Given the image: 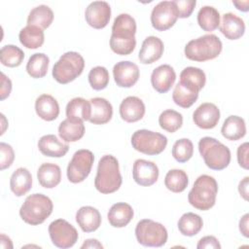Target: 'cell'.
<instances>
[{
    "mask_svg": "<svg viewBox=\"0 0 249 249\" xmlns=\"http://www.w3.org/2000/svg\"><path fill=\"white\" fill-rule=\"evenodd\" d=\"M136 22L128 14H120L114 19L110 38L111 50L120 55L131 53L136 46Z\"/></svg>",
    "mask_w": 249,
    "mask_h": 249,
    "instance_id": "obj_1",
    "label": "cell"
},
{
    "mask_svg": "<svg viewBox=\"0 0 249 249\" xmlns=\"http://www.w3.org/2000/svg\"><path fill=\"white\" fill-rule=\"evenodd\" d=\"M123 178L120 172L118 160L112 155L103 156L97 165L94 179L95 189L104 195L115 193L120 189Z\"/></svg>",
    "mask_w": 249,
    "mask_h": 249,
    "instance_id": "obj_2",
    "label": "cell"
},
{
    "mask_svg": "<svg viewBox=\"0 0 249 249\" xmlns=\"http://www.w3.org/2000/svg\"><path fill=\"white\" fill-rule=\"evenodd\" d=\"M218 193V183L210 175L202 174L198 176L188 195L189 203L201 211L212 208L216 202Z\"/></svg>",
    "mask_w": 249,
    "mask_h": 249,
    "instance_id": "obj_3",
    "label": "cell"
},
{
    "mask_svg": "<svg viewBox=\"0 0 249 249\" xmlns=\"http://www.w3.org/2000/svg\"><path fill=\"white\" fill-rule=\"evenodd\" d=\"M223 44L215 34H205L187 43L184 49L188 59L203 62L216 58L222 52Z\"/></svg>",
    "mask_w": 249,
    "mask_h": 249,
    "instance_id": "obj_4",
    "label": "cell"
},
{
    "mask_svg": "<svg viewBox=\"0 0 249 249\" xmlns=\"http://www.w3.org/2000/svg\"><path fill=\"white\" fill-rule=\"evenodd\" d=\"M198 151L210 169L223 170L231 162L230 149L214 137H202L198 142Z\"/></svg>",
    "mask_w": 249,
    "mask_h": 249,
    "instance_id": "obj_5",
    "label": "cell"
},
{
    "mask_svg": "<svg viewBox=\"0 0 249 249\" xmlns=\"http://www.w3.org/2000/svg\"><path fill=\"white\" fill-rule=\"evenodd\" d=\"M53 204L52 199L43 194H32L23 201L19 209L20 218L31 226L45 222L52 214Z\"/></svg>",
    "mask_w": 249,
    "mask_h": 249,
    "instance_id": "obj_6",
    "label": "cell"
},
{
    "mask_svg": "<svg viewBox=\"0 0 249 249\" xmlns=\"http://www.w3.org/2000/svg\"><path fill=\"white\" fill-rule=\"evenodd\" d=\"M84 68V57L77 52H67L54 63L52 75L57 83L64 85L78 78Z\"/></svg>",
    "mask_w": 249,
    "mask_h": 249,
    "instance_id": "obj_7",
    "label": "cell"
},
{
    "mask_svg": "<svg viewBox=\"0 0 249 249\" xmlns=\"http://www.w3.org/2000/svg\"><path fill=\"white\" fill-rule=\"evenodd\" d=\"M135 236L139 244L147 247H161L167 241L165 227L151 219L139 221L135 227Z\"/></svg>",
    "mask_w": 249,
    "mask_h": 249,
    "instance_id": "obj_8",
    "label": "cell"
},
{
    "mask_svg": "<svg viewBox=\"0 0 249 249\" xmlns=\"http://www.w3.org/2000/svg\"><path fill=\"white\" fill-rule=\"evenodd\" d=\"M131 145L134 150L142 154L156 156L164 151L167 145V138L160 132L138 129L131 136Z\"/></svg>",
    "mask_w": 249,
    "mask_h": 249,
    "instance_id": "obj_9",
    "label": "cell"
},
{
    "mask_svg": "<svg viewBox=\"0 0 249 249\" xmlns=\"http://www.w3.org/2000/svg\"><path fill=\"white\" fill-rule=\"evenodd\" d=\"M94 161L93 153L87 149H81L74 153L68 163L66 174L71 183L83 182L90 173Z\"/></svg>",
    "mask_w": 249,
    "mask_h": 249,
    "instance_id": "obj_10",
    "label": "cell"
},
{
    "mask_svg": "<svg viewBox=\"0 0 249 249\" xmlns=\"http://www.w3.org/2000/svg\"><path fill=\"white\" fill-rule=\"evenodd\" d=\"M49 234L53 244L62 249L72 247L79 237L75 227L64 219L53 221L49 226Z\"/></svg>",
    "mask_w": 249,
    "mask_h": 249,
    "instance_id": "obj_11",
    "label": "cell"
},
{
    "mask_svg": "<svg viewBox=\"0 0 249 249\" xmlns=\"http://www.w3.org/2000/svg\"><path fill=\"white\" fill-rule=\"evenodd\" d=\"M178 18V13L172 1L158 3L151 13L152 26L158 31H165L172 27Z\"/></svg>",
    "mask_w": 249,
    "mask_h": 249,
    "instance_id": "obj_12",
    "label": "cell"
},
{
    "mask_svg": "<svg viewBox=\"0 0 249 249\" xmlns=\"http://www.w3.org/2000/svg\"><path fill=\"white\" fill-rule=\"evenodd\" d=\"M110 18L111 7L106 1H93L86 8V21L95 29H101L107 26Z\"/></svg>",
    "mask_w": 249,
    "mask_h": 249,
    "instance_id": "obj_13",
    "label": "cell"
},
{
    "mask_svg": "<svg viewBox=\"0 0 249 249\" xmlns=\"http://www.w3.org/2000/svg\"><path fill=\"white\" fill-rule=\"evenodd\" d=\"M159 174L158 165L151 160L138 159L133 163L132 177L135 183L140 186L149 187L154 185L158 181Z\"/></svg>",
    "mask_w": 249,
    "mask_h": 249,
    "instance_id": "obj_14",
    "label": "cell"
},
{
    "mask_svg": "<svg viewBox=\"0 0 249 249\" xmlns=\"http://www.w3.org/2000/svg\"><path fill=\"white\" fill-rule=\"evenodd\" d=\"M113 76L120 88H131L139 79V68L134 62L123 60L114 65Z\"/></svg>",
    "mask_w": 249,
    "mask_h": 249,
    "instance_id": "obj_15",
    "label": "cell"
},
{
    "mask_svg": "<svg viewBox=\"0 0 249 249\" xmlns=\"http://www.w3.org/2000/svg\"><path fill=\"white\" fill-rule=\"evenodd\" d=\"M220 120L219 108L211 102L200 104L193 113V121L195 124L202 129L214 128Z\"/></svg>",
    "mask_w": 249,
    "mask_h": 249,
    "instance_id": "obj_16",
    "label": "cell"
},
{
    "mask_svg": "<svg viewBox=\"0 0 249 249\" xmlns=\"http://www.w3.org/2000/svg\"><path fill=\"white\" fill-rule=\"evenodd\" d=\"M176 80V73L169 64H161L155 68L151 75V84L159 93L167 92Z\"/></svg>",
    "mask_w": 249,
    "mask_h": 249,
    "instance_id": "obj_17",
    "label": "cell"
},
{
    "mask_svg": "<svg viewBox=\"0 0 249 249\" xmlns=\"http://www.w3.org/2000/svg\"><path fill=\"white\" fill-rule=\"evenodd\" d=\"M163 50V42L159 37L148 36L142 43L138 59L143 64H152L161 57Z\"/></svg>",
    "mask_w": 249,
    "mask_h": 249,
    "instance_id": "obj_18",
    "label": "cell"
},
{
    "mask_svg": "<svg viewBox=\"0 0 249 249\" xmlns=\"http://www.w3.org/2000/svg\"><path fill=\"white\" fill-rule=\"evenodd\" d=\"M120 116L126 123L140 121L145 115V104L137 96H127L120 104Z\"/></svg>",
    "mask_w": 249,
    "mask_h": 249,
    "instance_id": "obj_19",
    "label": "cell"
},
{
    "mask_svg": "<svg viewBox=\"0 0 249 249\" xmlns=\"http://www.w3.org/2000/svg\"><path fill=\"white\" fill-rule=\"evenodd\" d=\"M220 31L229 40H237L245 32L244 20L233 13H226L222 17Z\"/></svg>",
    "mask_w": 249,
    "mask_h": 249,
    "instance_id": "obj_20",
    "label": "cell"
},
{
    "mask_svg": "<svg viewBox=\"0 0 249 249\" xmlns=\"http://www.w3.org/2000/svg\"><path fill=\"white\" fill-rule=\"evenodd\" d=\"M39 151L46 157L61 158L69 150V145L60 141L54 134H46L38 141Z\"/></svg>",
    "mask_w": 249,
    "mask_h": 249,
    "instance_id": "obj_21",
    "label": "cell"
},
{
    "mask_svg": "<svg viewBox=\"0 0 249 249\" xmlns=\"http://www.w3.org/2000/svg\"><path fill=\"white\" fill-rule=\"evenodd\" d=\"M76 222L85 232H92L101 225V215L92 206H82L76 213Z\"/></svg>",
    "mask_w": 249,
    "mask_h": 249,
    "instance_id": "obj_22",
    "label": "cell"
},
{
    "mask_svg": "<svg viewBox=\"0 0 249 249\" xmlns=\"http://www.w3.org/2000/svg\"><path fill=\"white\" fill-rule=\"evenodd\" d=\"M35 111L39 118L52 122L59 115V105L57 100L51 94H41L35 101Z\"/></svg>",
    "mask_w": 249,
    "mask_h": 249,
    "instance_id": "obj_23",
    "label": "cell"
},
{
    "mask_svg": "<svg viewBox=\"0 0 249 249\" xmlns=\"http://www.w3.org/2000/svg\"><path fill=\"white\" fill-rule=\"evenodd\" d=\"M91 112L89 122L93 124H107L113 116V107L111 103L103 97H93L89 100Z\"/></svg>",
    "mask_w": 249,
    "mask_h": 249,
    "instance_id": "obj_24",
    "label": "cell"
},
{
    "mask_svg": "<svg viewBox=\"0 0 249 249\" xmlns=\"http://www.w3.org/2000/svg\"><path fill=\"white\" fill-rule=\"evenodd\" d=\"M134 215L132 207L125 202H117L111 206L107 218L114 228H124L129 224Z\"/></svg>",
    "mask_w": 249,
    "mask_h": 249,
    "instance_id": "obj_25",
    "label": "cell"
},
{
    "mask_svg": "<svg viewBox=\"0 0 249 249\" xmlns=\"http://www.w3.org/2000/svg\"><path fill=\"white\" fill-rule=\"evenodd\" d=\"M37 179L43 188L53 189L61 181L60 167L53 162H44L37 170Z\"/></svg>",
    "mask_w": 249,
    "mask_h": 249,
    "instance_id": "obj_26",
    "label": "cell"
},
{
    "mask_svg": "<svg viewBox=\"0 0 249 249\" xmlns=\"http://www.w3.org/2000/svg\"><path fill=\"white\" fill-rule=\"evenodd\" d=\"M31 187L32 175L27 168L18 167L13 172L10 179V188L17 196H22L27 194Z\"/></svg>",
    "mask_w": 249,
    "mask_h": 249,
    "instance_id": "obj_27",
    "label": "cell"
},
{
    "mask_svg": "<svg viewBox=\"0 0 249 249\" xmlns=\"http://www.w3.org/2000/svg\"><path fill=\"white\" fill-rule=\"evenodd\" d=\"M221 132L222 135L228 140H239L246 134L245 121L239 116H229L222 125Z\"/></svg>",
    "mask_w": 249,
    "mask_h": 249,
    "instance_id": "obj_28",
    "label": "cell"
},
{
    "mask_svg": "<svg viewBox=\"0 0 249 249\" xmlns=\"http://www.w3.org/2000/svg\"><path fill=\"white\" fill-rule=\"evenodd\" d=\"M58 134L65 142H76L85 134L84 122L67 118L59 124Z\"/></svg>",
    "mask_w": 249,
    "mask_h": 249,
    "instance_id": "obj_29",
    "label": "cell"
},
{
    "mask_svg": "<svg viewBox=\"0 0 249 249\" xmlns=\"http://www.w3.org/2000/svg\"><path fill=\"white\" fill-rule=\"evenodd\" d=\"M66 117L78 121H89L91 112L89 100L83 97H75L66 105Z\"/></svg>",
    "mask_w": 249,
    "mask_h": 249,
    "instance_id": "obj_30",
    "label": "cell"
},
{
    "mask_svg": "<svg viewBox=\"0 0 249 249\" xmlns=\"http://www.w3.org/2000/svg\"><path fill=\"white\" fill-rule=\"evenodd\" d=\"M180 82L196 91H200L206 83L205 73L198 67L188 66L180 73Z\"/></svg>",
    "mask_w": 249,
    "mask_h": 249,
    "instance_id": "obj_31",
    "label": "cell"
},
{
    "mask_svg": "<svg viewBox=\"0 0 249 249\" xmlns=\"http://www.w3.org/2000/svg\"><path fill=\"white\" fill-rule=\"evenodd\" d=\"M18 39L21 45L27 49H38L45 41L43 29L34 25H26L18 34Z\"/></svg>",
    "mask_w": 249,
    "mask_h": 249,
    "instance_id": "obj_32",
    "label": "cell"
},
{
    "mask_svg": "<svg viewBox=\"0 0 249 249\" xmlns=\"http://www.w3.org/2000/svg\"><path fill=\"white\" fill-rule=\"evenodd\" d=\"M53 20V10L47 5H39L30 11L27 18V25L38 26L44 30L52 24Z\"/></svg>",
    "mask_w": 249,
    "mask_h": 249,
    "instance_id": "obj_33",
    "label": "cell"
},
{
    "mask_svg": "<svg viewBox=\"0 0 249 249\" xmlns=\"http://www.w3.org/2000/svg\"><path fill=\"white\" fill-rule=\"evenodd\" d=\"M177 226L179 231L183 235L194 236L201 231L203 227V221L199 215L193 212H187L181 216Z\"/></svg>",
    "mask_w": 249,
    "mask_h": 249,
    "instance_id": "obj_34",
    "label": "cell"
},
{
    "mask_svg": "<svg viewBox=\"0 0 249 249\" xmlns=\"http://www.w3.org/2000/svg\"><path fill=\"white\" fill-rule=\"evenodd\" d=\"M196 19L199 27L207 32L214 31L220 25V14L212 6H203L200 8Z\"/></svg>",
    "mask_w": 249,
    "mask_h": 249,
    "instance_id": "obj_35",
    "label": "cell"
},
{
    "mask_svg": "<svg viewBox=\"0 0 249 249\" xmlns=\"http://www.w3.org/2000/svg\"><path fill=\"white\" fill-rule=\"evenodd\" d=\"M49 64L50 58L47 54L43 53H36L29 57L26 63V71L32 78H43L47 75Z\"/></svg>",
    "mask_w": 249,
    "mask_h": 249,
    "instance_id": "obj_36",
    "label": "cell"
},
{
    "mask_svg": "<svg viewBox=\"0 0 249 249\" xmlns=\"http://www.w3.org/2000/svg\"><path fill=\"white\" fill-rule=\"evenodd\" d=\"M198 93V91H196L181 82H178L174 87L172 99L176 105L182 108H189L196 101Z\"/></svg>",
    "mask_w": 249,
    "mask_h": 249,
    "instance_id": "obj_37",
    "label": "cell"
},
{
    "mask_svg": "<svg viewBox=\"0 0 249 249\" xmlns=\"http://www.w3.org/2000/svg\"><path fill=\"white\" fill-rule=\"evenodd\" d=\"M188 175L182 169H171L164 177V185L172 193H182L188 187Z\"/></svg>",
    "mask_w": 249,
    "mask_h": 249,
    "instance_id": "obj_38",
    "label": "cell"
},
{
    "mask_svg": "<svg viewBox=\"0 0 249 249\" xmlns=\"http://www.w3.org/2000/svg\"><path fill=\"white\" fill-rule=\"evenodd\" d=\"M24 58L23 51L15 45H5L0 51V61L7 67H18Z\"/></svg>",
    "mask_w": 249,
    "mask_h": 249,
    "instance_id": "obj_39",
    "label": "cell"
},
{
    "mask_svg": "<svg viewBox=\"0 0 249 249\" xmlns=\"http://www.w3.org/2000/svg\"><path fill=\"white\" fill-rule=\"evenodd\" d=\"M159 124L163 130L173 133L182 126L183 116L181 113L172 109L164 110L159 117Z\"/></svg>",
    "mask_w": 249,
    "mask_h": 249,
    "instance_id": "obj_40",
    "label": "cell"
},
{
    "mask_svg": "<svg viewBox=\"0 0 249 249\" xmlns=\"http://www.w3.org/2000/svg\"><path fill=\"white\" fill-rule=\"evenodd\" d=\"M172 156L180 163L188 161L194 154V145L189 138L178 139L172 147Z\"/></svg>",
    "mask_w": 249,
    "mask_h": 249,
    "instance_id": "obj_41",
    "label": "cell"
},
{
    "mask_svg": "<svg viewBox=\"0 0 249 249\" xmlns=\"http://www.w3.org/2000/svg\"><path fill=\"white\" fill-rule=\"evenodd\" d=\"M89 83L94 90L104 89L109 84V72L104 66H95L89 73Z\"/></svg>",
    "mask_w": 249,
    "mask_h": 249,
    "instance_id": "obj_42",
    "label": "cell"
},
{
    "mask_svg": "<svg viewBox=\"0 0 249 249\" xmlns=\"http://www.w3.org/2000/svg\"><path fill=\"white\" fill-rule=\"evenodd\" d=\"M15 160V153L10 144L0 143V169L4 170L10 167Z\"/></svg>",
    "mask_w": 249,
    "mask_h": 249,
    "instance_id": "obj_43",
    "label": "cell"
},
{
    "mask_svg": "<svg viewBox=\"0 0 249 249\" xmlns=\"http://www.w3.org/2000/svg\"><path fill=\"white\" fill-rule=\"evenodd\" d=\"M173 4L176 7L178 18H189L196 4V0H173Z\"/></svg>",
    "mask_w": 249,
    "mask_h": 249,
    "instance_id": "obj_44",
    "label": "cell"
},
{
    "mask_svg": "<svg viewBox=\"0 0 249 249\" xmlns=\"http://www.w3.org/2000/svg\"><path fill=\"white\" fill-rule=\"evenodd\" d=\"M197 249H220L221 244L219 240L213 236V235H206L201 237L197 244H196Z\"/></svg>",
    "mask_w": 249,
    "mask_h": 249,
    "instance_id": "obj_45",
    "label": "cell"
},
{
    "mask_svg": "<svg viewBox=\"0 0 249 249\" xmlns=\"http://www.w3.org/2000/svg\"><path fill=\"white\" fill-rule=\"evenodd\" d=\"M248 149H249L248 142L242 143L237 148V161H238V164L242 168H244V169H248L249 168Z\"/></svg>",
    "mask_w": 249,
    "mask_h": 249,
    "instance_id": "obj_46",
    "label": "cell"
},
{
    "mask_svg": "<svg viewBox=\"0 0 249 249\" xmlns=\"http://www.w3.org/2000/svg\"><path fill=\"white\" fill-rule=\"evenodd\" d=\"M12 91V82L11 80L1 72V89H0V99H6Z\"/></svg>",
    "mask_w": 249,
    "mask_h": 249,
    "instance_id": "obj_47",
    "label": "cell"
},
{
    "mask_svg": "<svg viewBox=\"0 0 249 249\" xmlns=\"http://www.w3.org/2000/svg\"><path fill=\"white\" fill-rule=\"evenodd\" d=\"M248 186H249V177H244L238 184V192L244 200H248Z\"/></svg>",
    "mask_w": 249,
    "mask_h": 249,
    "instance_id": "obj_48",
    "label": "cell"
},
{
    "mask_svg": "<svg viewBox=\"0 0 249 249\" xmlns=\"http://www.w3.org/2000/svg\"><path fill=\"white\" fill-rule=\"evenodd\" d=\"M248 220H249V214L246 213L244 214L241 219L239 220V231L241 234L244 237L249 236V229H248Z\"/></svg>",
    "mask_w": 249,
    "mask_h": 249,
    "instance_id": "obj_49",
    "label": "cell"
},
{
    "mask_svg": "<svg viewBox=\"0 0 249 249\" xmlns=\"http://www.w3.org/2000/svg\"><path fill=\"white\" fill-rule=\"evenodd\" d=\"M81 248H103V245L95 238H89L85 240V242L82 244Z\"/></svg>",
    "mask_w": 249,
    "mask_h": 249,
    "instance_id": "obj_50",
    "label": "cell"
},
{
    "mask_svg": "<svg viewBox=\"0 0 249 249\" xmlns=\"http://www.w3.org/2000/svg\"><path fill=\"white\" fill-rule=\"evenodd\" d=\"M232 4L236 7L237 10L242 12H247L249 10V1H232Z\"/></svg>",
    "mask_w": 249,
    "mask_h": 249,
    "instance_id": "obj_51",
    "label": "cell"
},
{
    "mask_svg": "<svg viewBox=\"0 0 249 249\" xmlns=\"http://www.w3.org/2000/svg\"><path fill=\"white\" fill-rule=\"evenodd\" d=\"M0 241H1V247L3 249H5V248H13V243H12L10 237L5 235L4 233H1Z\"/></svg>",
    "mask_w": 249,
    "mask_h": 249,
    "instance_id": "obj_52",
    "label": "cell"
},
{
    "mask_svg": "<svg viewBox=\"0 0 249 249\" xmlns=\"http://www.w3.org/2000/svg\"><path fill=\"white\" fill-rule=\"evenodd\" d=\"M1 119H2V131H1V135L5 132V126H6V124H8V123L7 124H5V122H6V118H5V116L3 115V114H1Z\"/></svg>",
    "mask_w": 249,
    "mask_h": 249,
    "instance_id": "obj_53",
    "label": "cell"
}]
</instances>
